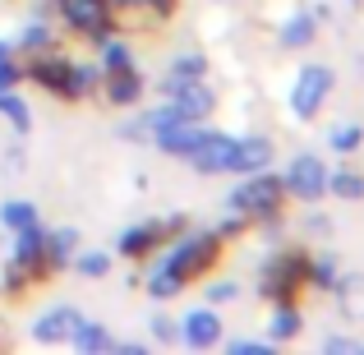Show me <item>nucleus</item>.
I'll use <instances>...</instances> for the list:
<instances>
[{"instance_id":"a878e982","label":"nucleus","mask_w":364,"mask_h":355,"mask_svg":"<svg viewBox=\"0 0 364 355\" xmlns=\"http://www.w3.org/2000/svg\"><path fill=\"white\" fill-rule=\"evenodd\" d=\"M360 139H364V129H360V124H337V129H332V148H337V152L360 148Z\"/></svg>"},{"instance_id":"f8f14e48","label":"nucleus","mask_w":364,"mask_h":355,"mask_svg":"<svg viewBox=\"0 0 364 355\" xmlns=\"http://www.w3.org/2000/svg\"><path fill=\"white\" fill-rule=\"evenodd\" d=\"M300 272H304V263L295 254H286V258H277V263H267V272H263V291L267 295H291L295 286H300Z\"/></svg>"},{"instance_id":"c756f323","label":"nucleus","mask_w":364,"mask_h":355,"mask_svg":"<svg viewBox=\"0 0 364 355\" xmlns=\"http://www.w3.org/2000/svg\"><path fill=\"white\" fill-rule=\"evenodd\" d=\"M267 341H231V355H263Z\"/></svg>"},{"instance_id":"aec40b11","label":"nucleus","mask_w":364,"mask_h":355,"mask_svg":"<svg viewBox=\"0 0 364 355\" xmlns=\"http://www.w3.org/2000/svg\"><path fill=\"white\" fill-rule=\"evenodd\" d=\"M37 222V208L28 203V198H9V203H0V226H9V231H23V226Z\"/></svg>"},{"instance_id":"1a4fd4ad","label":"nucleus","mask_w":364,"mask_h":355,"mask_svg":"<svg viewBox=\"0 0 364 355\" xmlns=\"http://www.w3.org/2000/svg\"><path fill=\"white\" fill-rule=\"evenodd\" d=\"M231 152H235V139L208 129V139L189 152V161H194V171H203V176H217V171H231Z\"/></svg>"},{"instance_id":"c85d7f7f","label":"nucleus","mask_w":364,"mask_h":355,"mask_svg":"<svg viewBox=\"0 0 364 355\" xmlns=\"http://www.w3.org/2000/svg\"><path fill=\"white\" fill-rule=\"evenodd\" d=\"M14 83H18V65H14V60H5V65H0V92L14 88Z\"/></svg>"},{"instance_id":"393cba45","label":"nucleus","mask_w":364,"mask_h":355,"mask_svg":"<svg viewBox=\"0 0 364 355\" xmlns=\"http://www.w3.org/2000/svg\"><path fill=\"white\" fill-rule=\"evenodd\" d=\"M18 46H23V51H46V46H51V28L46 23H28L23 37H18Z\"/></svg>"},{"instance_id":"f257e3e1","label":"nucleus","mask_w":364,"mask_h":355,"mask_svg":"<svg viewBox=\"0 0 364 355\" xmlns=\"http://www.w3.org/2000/svg\"><path fill=\"white\" fill-rule=\"evenodd\" d=\"M213 258H217V235H189V240H180V245L161 258L157 272L148 277V291L157 295V300H171V295H176L189 277L203 272Z\"/></svg>"},{"instance_id":"f3484780","label":"nucleus","mask_w":364,"mask_h":355,"mask_svg":"<svg viewBox=\"0 0 364 355\" xmlns=\"http://www.w3.org/2000/svg\"><path fill=\"white\" fill-rule=\"evenodd\" d=\"M70 341H74V351H83V355H97V351L116 346V337H111L102 323H88V319H79V328L70 332Z\"/></svg>"},{"instance_id":"412c9836","label":"nucleus","mask_w":364,"mask_h":355,"mask_svg":"<svg viewBox=\"0 0 364 355\" xmlns=\"http://www.w3.org/2000/svg\"><path fill=\"white\" fill-rule=\"evenodd\" d=\"M291 337H300V314L282 300L277 314H272V341H291Z\"/></svg>"},{"instance_id":"5701e85b","label":"nucleus","mask_w":364,"mask_h":355,"mask_svg":"<svg viewBox=\"0 0 364 355\" xmlns=\"http://www.w3.org/2000/svg\"><path fill=\"white\" fill-rule=\"evenodd\" d=\"M203 70H208V60H203V55H180V60L171 65L166 83H176V79H203Z\"/></svg>"},{"instance_id":"6ab92c4d","label":"nucleus","mask_w":364,"mask_h":355,"mask_svg":"<svg viewBox=\"0 0 364 355\" xmlns=\"http://www.w3.org/2000/svg\"><path fill=\"white\" fill-rule=\"evenodd\" d=\"M0 116L14 124V134H28V129H33V111H28V102H23V97H14L9 88L0 92Z\"/></svg>"},{"instance_id":"20e7f679","label":"nucleus","mask_w":364,"mask_h":355,"mask_svg":"<svg viewBox=\"0 0 364 355\" xmlns=\"http://www.w3.org/2000/svg\"><path fill=\"white\" fill-rule=\"evenodd\" d=\"M282 180L277 176H263V171H254V176L245 180V185H235V194H231V208L235 213H272L277 203H282Z\"/></svg>"},{"instance_id":"72a5a7b5","label":"nucleus","mask_w":364,"mask_h":355,"mask_svg":"<svg viewBox=\"0 0 364 355\" xmlns=\"http://www.w3.org/2000/svg\"><path fill=\"white\" fill-rule=\"evenodd\" d=\"M5 60H9V46H5V42H0V65H5Z\"/></svg>"},{"instance_id":"0eeeda50","label":"nucleus","mask_w":364,"mask_h":355,"mask_svg":"<svg viewBox=\"0 0 364 355\" xmlns=\"http://www.w3.org/2000/svg\"><path fill=\"white\" fill-rule=\"evenodd\" d=\"M286 189L300 198H323V189H328V166H323L318 157H295L291 171H286Z\"/></svg>"},{"instance_id":"7c9ffc66","label":"nucleus","mask_w":364,"mask_h":355,"mask_svg":"<svg viewBox=\"0 0 364 355\" xmlns=\"http://www.w3.org/2000/svg\"><path fill=\"white\" fill-rule=\"evenodd\" d=\"M152 337L157 341H176V328H171L166 319H152Z\"/></svg>"},{"instance_id":"b1692460","label":"nucleus","mask_w":364,"mask_h":355,"mask_svg":"<svg viewBox=\"0 0 364 355\" xmlns=\"http://www.w3.org/2000/svg\"><path fill=\"white\" fill-rule=\"evenodd\" d=\"M328 185H332V194H341V198H360L364 194V180L355 171H337V176H328Z\"/></svg>"},{"instance_id":"a211bd4d","label":"nucleus","mask_w":364,"mask_h":355,"mask_svg":"<svg viewBox=\"0 0 364 355\" xmlns=\"http://www.w3.org/2000/svg\"><path fill=\"white\" fill-rule=\"evenodd\" d=\"M74 245H79V231L74 226H60V231H46V263H70Z\"/></svg>"},{"instance_id":"9d476101","label":"nucleus","mask_w":364,"mask_h":355,"mask_svg":"<svg viewBox=\"0 0 364 355\" xmlns=\"http://www.w3.org/2000/svg\"><path fill=\"white\" fill-rule=\"evenodd\" d=\"M79 319H83V314H79V309H70V304H60V309H46L42 319L33 323V337L42 341V346H55V341H70V332L79 328Z\"/></svg>"},{"instance_id":"ddd939ff","label":"nucleus","mask_w":364,"mask_h":355,"mask_svg":"<svg viewBox=\"0 0 364 355\" xmlns=\"http://www.w3.org/2000/svg\"><path fill=\"white\" fill-rule=\"evenodd\" d=\"M185 341H189L194 351L217 346V341H222V319H217L213 309H194V314H185Z\"/></svg>"},{"instance_id":"9b49d317","label":"nucleus","mask_w":364,"mask_h":355,"mask_svg":"<svg viewBox=\"0 0 364 355\" xmlns=\"http://www.w3.org/2000/svg\"><path fill=\"white\" fill-rule=\"evenodd\" d=\"M171 231H180V217H171V222H148V226H129V231L120 235V254H129V258H139V254H148L152 245H157L161 235H171Z\"/></svg>"},{"instance_id":"423d86ee","label":"nucleus","mask_w":364,"mask_h":355,"mask_svg":"<svg viewBox=\"0 0 364 355\" xmlns=\"http://www.w3.org/2000/svg\"><path fill=\"white\" fill-rule=\"evenodd\" d=\"M60 14L74 33H88V37H107V28H111L107 0H60Z\"/></svg>"},{"instance_id":"473e14b6","label":"nucleus","mask_w":364,"mask_h":355,"mask_svg":"<svg viewBox=\"0 0 364 355\" xmlns=\"http://www.w3.org/2000/svg\"><path fill=\"white\" fill-rule=\"evenodd\" d=\"M231 295H235V286H226V282L213 286V300H231Z\"/></svg>"},{"instance_id":"2eb2a0df","label":"nucleus","mask_w":364,"mask_h":355,"mask_svg":"<svg viewBox=\"0 0 364 355\" xmlns=\"http://www.w3.org/2000/svg\"><path fill=\"white\" fill-rule=\"evenodd\" d=\"M14 263H23V267H42L46 263V231L42 226H23V231H18V240H14Z\"/></svg>"},{"instance_id":"dca6fc26","label":"nucleus","mask_w":364,"mask_h":355,"mask_svg":"<svg viewBox=\"0 0 364 355\" xmlns=\"http://www.w3.org/2000/svg\"><path fill=\"white\" fill-rule=\"evenodd\" d=\"M107 97L116 102V107H134V102L143 97V79L134 74V65H129V70H111V79H107Z\"/></svg>"},{"instance_id":"39448f33","label":"nucleus","mask_w":364,"mask_h":355,"mask_svg":"<svg viewBox=\"0 0 364 355\" xmlns=\"http://www.w3.org/2000/svg\"><path fill=\"white\" fill-rule=\"evenodd\" d=\"M166 107L176 111L180 120H203L208 111H213V92H208V83L203 79H176V83H166Z\"/></svg>"},{"instance_id":"f03ea898","label":"nucleus","mask_w":364,"mask_h":355,"mask_svg":"<svg viewBox=\"0 0 364 355\" xmlns=\"http://www.w3.org/2000/svg\"><path fill=\"white\" fill-rule=\"evenodd\" d=\"M28 74H33L46 92H55V97H65V102H79L83 92L97 83V70H92V65H74V60H65V55H42V51H37V60H33Z\"/></svg>"},{"instance_id":"6e6552de","label":"nucleus","mask_w":364,"mask_h":355,"mask_svg":"<svg viewBox=\"0 0 364 355\" xmlns=\"http://www.w3.org/2000/svg\"><path fill=\"white\" fill-rule=\"evenodd\" d=\"M152 139H157V148L161 152H176V157H189V152L198 148V143L208 139V129L198 120H171V124H161L157 134H152Z\"/></svg>"},{"instance_id":"cd10ccee","label":"nucleus","mask_w":364,"mask_h":355,"mask_svg":"<svg viewBox=\"0 0 364 355\" xmlns=\"http://www.w3.org/2000/svg\"><path fill=\"white\" fill-rule=\"evenodd\" d=\"M102 60H107V74H111V70H129V65H134V60H129V51H124L120 42H107Z\"/></svg>"},{"instance_id":"bb28decb","label":"nucleus","mask_w":364,"mask_h":355,"mask_svg":"<svg viewBox=\"0 0 364 355\" xmlns=\"http://www.w3.org/2000/svg\"><path fill=\"white\" fill-rule=\"evenodd\" d=\"M74 267H79L83 277H107L111 258H107V254H79V258H74Z\"/></svg>"},{"instance_id":"7ed1b4c3","label":"nucleus","mask_w":364,"mask_h":355,"mask_svg":"<svg viewBox=\"0 0 364 355\" xmlns=\"http://www.w3.org/2000/svg\"><path fill=\"white\" fill-rule=\"evenodd\" d=\"M328 92H332V70L328 65H304L300 79H295V88H291V111L300 120H314L318 107L328 102Z\"/></svg>"},{"instance_id":"4be33fe9","label":"nucleus","mask_w":364,"mask_h":355,"mask_svg":"<svg viewBox=\"0 0 364 355\" xmlns=\"http://www.w3.org/2000/svg\"><path fill=\"white\" fill-rule=\"evenodd\" d=\"M309 37H314V18L309 14H295L291 23L282 28V46H304Z\"/></svg>"},{"instance_id":"2f4dec72","label":"nucleus","mask_w":364,"mask_h":355,"mask_svg":"<svg viewBox=\"0 0 364 355\" xmlns=\"http://www.w3.org/2000/svg\"><path fill=\"white\" fill-rule=\"evenodd\" d=\"M328 351H337V355H346V351H360V346H355V341H341V337H337V341H328Z\"/></svg>"},{"instance_id":"4468645a","label":"nucleus","mask_w":364,"mask_h":355,"mask_svg":"<svg viewBox=\"0 0 364 355\" xmlns=\"http://www.w3.org/2000/svg\"><path fill=\"white\" fill-rule=\"evenodd\" d=\"M267 161H272V143L267 139H240L231 152V171H267Z\"/></svg>"}]
</instances>
